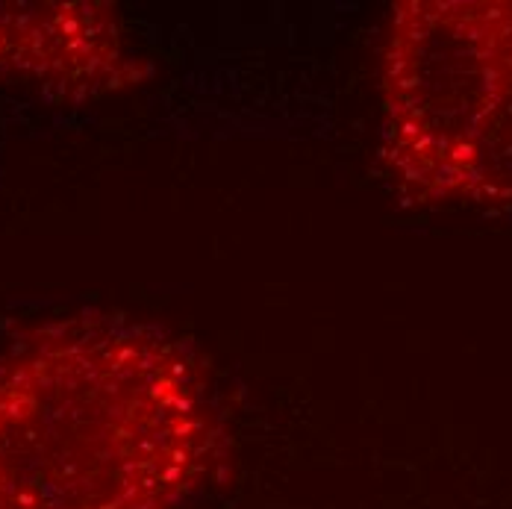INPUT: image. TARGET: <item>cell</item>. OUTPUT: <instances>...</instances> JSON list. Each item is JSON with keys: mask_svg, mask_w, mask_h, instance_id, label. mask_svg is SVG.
Listing matches in <instances>:
<instances>
[{"mask_svg": "<svg viewBox=\"0 0 512 509\" xmlns=\"http://www.w3.org/2000/svg\"><path fill=\"white\" fill-rule=\"evenodd\" d=\"M148 65L106 3H0V80L98 98L139 86Z\"/></svg>", "mask_w": 512, "mask_h": 509, "instance_id": "obj_3", "label": "cell"}, {"mask_svg": "<svg viewBox=\"0 0 512 509\" xmlns=\"http://www.w3.org/2000/svg\"><path fill=\"white\" fill-rule=\"evenodd\" d=\"M224 457L206 371L154 324L83 312L0 354V509H180Z\"/></svg>", "mask_w": 512, "mask_h": 509, "instance_id": "obj_1", "label": "cell"}, {"mask_svg": "<svg viewBox=\"0 0 512 509\" xmlns=\"http://www.w3.org/2000/svg\"><path fill=\"white\" fill-rule=\"evenodd\" d=\"M380 162L421 206H512V0L398 3L380 62Z\"/></svg>", "mask_w": 512, "mask_h": 509, "instance_id": "obj_2", "label": "cell"}]
</instances>
